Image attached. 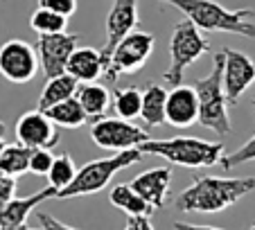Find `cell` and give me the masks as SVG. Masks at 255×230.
I'll use <instances>...</instances> for the list:
<instances>
[{"label": "cell", "instance_id": "obj_1", "mask_svg": "<svg viewBox=\"0 0 255 230\" xmlns=\"http://www.w3.org/2000/svg\"><path fill=\"white\" fill-rule=\"evenodd\" d=\"M255 190L253 176L219 178V176H199L190 187H185L176 197V208L181 212H222L235 206L240 199Z\"/></svg>", "mask_w": 255, "mask_h": 230}, {"label": "cell", "instance_id": "obj_2", "mask_svg": "<svg viewBox=\"0 0 255 230\" xmlns=\"http://www.w3.org/2000/svg\"><path fill=\"white\" fill-rule=\"evenodd\" d=\"M163 5L176 7L188 20L203 32H226L244 38H255V9H228L215 0H158Z\"/></svg>", "mask_w": 255, "mask_h": 230}, {"label": "cell", "instance_id": "obj_3", "mask_svg": "<svg viewBox=\"0 0 255 230\" xmlns=\"http://www.w3.org/2000/svg\"><path fill=\"white\" fill-rule=\"evenodd\" d=\"M140 151L160 156V158L169 160L172 165H181V167L190 169L212 167V165L222 163V158L226 156L222 142H210V140L201 138L147 140L144 144H140Z\"/></svg>", "mask_w": 255, "mask_h": 230}, {"label": "cell", "instance_id": "obj_4", "mask_svg": "<svg viewBox=\"0 0 255 230\" xmlns=\"http://www.w3.org/2000/svg\"><path fill=\"white\" fill-rule=\"evenodd\" d=\"M144 153L140 149H127V151H118L106 158H97L86 163L82 169H77V176L72 178V183L63 190H59L57 199H72V197H86V194H97L102 192L111 178L118 172L131 167V165L140 163Z\"/></svg>", "mask_w": 255, "mask_h": 230}, {"label": "cell", "instance_id": "obj_5", "mask_svg": "<svg viewBox=\"0 0 255 230\" xmlns=\"http://www.w3.org/2000/svg\"><path fill=\"white\" fill-rule=\"evenodd\" d=\"M215 66L210 75L194 84L199 95V124L215 131L217 135H228L233 131L228 117V100L224 93V52L215 54Z\"/></svg>", "mask_w": 255, "mask_h": 230}, {"label": "cell", "instance_id": "obj_6", "mask_svg": "<svg viewBox=\"0 0 255 230\" xmlns=\"http://www.w3.org/2000/svg\"><path fill=\"white\" fill-rule=\"evenodd\" d=\"M210 52V41L201 34V29L192 23V20H181L174 25L172 38H169V68L163 72V79L172 86H181L183 84L185 70Z\"/></svg>", "mask_w": 255, "mask_h": 230}, {"label": "cell", "instance_id": "obj_7", "mask_svg": "<svg viewBox=\"0 0 255 230\" xmlns=\"http://www.w3.org/2000/svg\"><path fill=\"white\" fill-rule=\"evenodd\" d=\"M154 45H156V38L151 32L133 29L131 34H127L120 41V45L116 48V52H113L109 68L104 70V79L106 82H118L120 75L138 72L147 63V59L151 57Z\"/></svg>", "mask_w": 255, "mask_h": 230}, {"label": "cell", "instance_id": "obj_8", "mask_svg": "<svg viewBox=\"0 0 255 230\" xmlns=\"http://www.w3.org/2000/svg\"><path fill=\"white\" fill-rule=\"evenodd\" d=\"M91 138L97 147L111 149V151H127V149H140V144H144L149 138L147 129L131 124V120H102L93 122L91 126Z\"/></svg>", "mask_w": 255, "mask_h": 230}, {"label": "cell", "instance_id": "obj_9", "mask_svg": "<svg viewBox=\"0 0 255 230\" xmlns=\"http://www.w3.org/2000/svg\"><path fill=\"white\" fill-rule=\"evenodd\" d=\"M39 52L32 43L11 38L0 45V75L11 84H27L39 72Z\"/></svg>", "mask_w": 255, "mask_h": 230}, {"label": "cell", "instance_id": "obj_10", "mask_svg": "<svg viewBox=\"0 0 255 230\" xmlns=\"http://www.w3.org/2000/svg\"><path fill=\"white\" fill-rule=\"evenodd\" d=\"M79 34L75 32H57V34H39L36 38V52L45 79L63 75L68 68V59L77 50Z\"/></svg>", "mask_w": 255, "mask_h": 230}, {"label": "cell", "instance_id": "obj_11", "mask_svg": "<svg viewBox=\"0 0 255 230\" xmlns=\"http://www.w3.org/2000/svg\"><path fill=\"white\" fill-rule=\"evenodd\" d=\"M135 27H138V0H113V7L106 16V43L100 48L106 68L120 41Z\"/></svg>", "mask_w": 255, "mask_h": 230}, {"label": "cell", "instance_id": "obj_12", "mask_svg": "<svg viewBox=\"0 0 255 230\" xmlns=\"http://www.w3.org/2000/svg\"><path fill=\"white\" fill-rule=\"evenodd\" d=\"M224 52V93L228 104H237L240 97L255 84V63L240 50L226 48Z\"/></svg>", "mask_w": 255, "mask_h": 230}, {"label": "cell", "instance_id": "obj_13", "mask_svg": "<svg viewBox=\"0 0 255 230\" xmlns=\"http://www.w3.org/2000/svg\"><path fill=\"white\" fill-rule=\"evenodd\" d=\"M16 140L29 149H52L59 144L57 124L41 109L27 111L16 122Z\"/></svg>", "mask_w": 255, "mask_h": 230}, {"label": "cell", "instance_id": "obj_14", "mask_svg": "<svg viewBox=\"0 0 255 230\" xmlns=\"http://www.w3.org/2000/svg\"><path fill=\"white\" fill-rule=\"evenodd\" d=\"M165 120L176 129H188L199 122V95L194 86H174L167 93Z\"/></svg>", "mask_w": 255, "mask_h": 230}, {"label": "cell", "instance_id": "obj_15", "mask_svg": "<svg viewBox=\"0 0 255 230\" xmlns=\"http://www.w3.org/2000/svg\"><path fill=\"white\" fill-rule=\"evenodd\" d=\"M57 197V187L48 185L43 190H39L36 194H29V197H23V199H11L7 206L0 208V228L2 230H18L25 226L27 217L32 215L34 208H39L43 201L48 199H54Z\"/></svg>", "mask_w": 255, "mask_h": 230}, {"label": "cell", "instance_id": "obj_16", "mask_svg": "<svg viewBox=\"0 0 255 230\" xmlns=\"http://www.w3.org/2000/svg\"><path fill=\"white\" fill-rule=\"evenodd\" d=\"M172 185V167H154L149 172H142L131 181V187L138 192L147 203L154 206V210L165 208Z\"/></svg>", "mask_w": 255, "mask_h": 230}, {"label": "cell", "instance_id": "obj_17", "mask_svg": "<svg viewBox=\"0 0 255 230\" xmlns=\"http://www.w3.org/2000/svg\"><path fill=\"white\" fill-rule=\"evenodd\" d=\"M104 59H102V50L95 48H77L68 59L66 72L72 75L79 84L97 82L100 77H104Z\"/></svg>", "mask_w": 255, "mask_h": 230}, {"label": "cell", "instance_id": "obj_18", "mask_svg": "<svg viewBox=\"0 0 255 230\" xmlns=\"http://www.w3.org/2000/svg\"><path fill=\"white\" fill-rule=\"evenodd\" d=\"M77 100L84 106V111H86L88 122H97L102 117H106V111L111 109L113 104V95L97 82L79 84Z\"/></svg>", "mask_w": 255, "mask_h": 230}, {"label": "cell", "instance_id": "obj_19", "mask_svg": "<svg viewBox=\"0 0 255 230\" xmlns=\"http://www.w3.org/2000/svg\"><path fill=\"white\" fill-rule=\"evenodd\" d=\"M77 91H79V82L72 75H68V72L57 75V77H50L48 82H45L43 91H41L39 109L41 111L52 109V106L59 104V102H66V100H70V97H75Z\"/></svg>", "mask_w": 255, "mask_h": 230}, {"label": "cell", "instance_id": "obj_20", "mask_svg": "<svg viewBox=\"0 0 255 230\" xmlns=\"http://www.w3.org/2000/svg\"><path fill=\"white\" fill-rule=\"evenodd\" d=\"M165 106H167V91L160 84L147 86V91L142 93V111H140V120L144 122V126H149V129L163 126L167 122Z\"/></svg>", "mask_w": 255, "mask_h": 230}, {"label": "cell", "instance_id": "obj_21", "mask_svg": "<svg viewBox=\"0 0 255 230\" xmlns=\"http://www.w3.org/2000/svg\"><path fill=\"white\" fill-rule=\"evenodd\" d=\"M109 199H111V203L118 208V210L127 212L129 217H138V215L151 217V212H154V206L144 201L138 192L131 187V183L129 185H127V183L116 185L111 190V194H109Z\"/></svg>", "mask_w": 255, "mask_h": 230}, {"label": "cell", "instance_id": "obj_22", "mask_svg": "<svg viewBox=\"0 0 255 230\" xmlns=\"http://www.w3.org/2000/svg\"><path fill=\"white\" fill-rule=\"evenodd\" d=\"M43 113H48L50 120L57 126H63V129H79V126H84L88 122V115L84 111V106L79 104L77 95L66 102H59L52 109L43 111Z\"/></svg>", "mask_w": 255, "mask_h": 230}, {"label": "cell", "instance_id": "obj_23", "mask_svg": "<svg viewBox=\"0 0 255 230\" xmlns=\"http://www.w3.org/2000/svg\"><path fill=\"white\" fill-rule=\"evenodd\" d=\"M111 109L118 113V117L122 120H133L140 117L142 111V93L135 86H120L113 91V104Z\"/></svg>", "mask_w": 255, "mask_h": 230}, {"label": "cell", "instance_id": "obj_24", "mask_svg": "<svg viewBox=\"0 0 255 230\" xmlns=\"http://www.w3.org/2000/svg\"><path fill=\"white\" fill-rule=\"evenodd\" d=\"M29 156H32V149L25 144H7L0 153V172L14 178L29 172Z\"/></svg>", "mask_w": 255, "mask_h": 230}, {"label": "cell", "instance_id": "obj_25", "mask_svg": "<svg viewBox=\"0 0 255 230\" xmlns=\"http://www.w3.org/2000/svg\"><path fill=\"white\" fill-rule=\"evenodd\" d=\"M29 27H32L36 34L66 32L68 18L61 16V14H57V11H52V9H43V7H39V9L32 14V18H29Z\"/></svg>", "mask_w": 255, "mask_h": 230}, {"label": "cell", "instance_id": "obj_26", "mask_svg": "<svg viewBox=\"0 0 255 230\" xmlns=\"http://www.w3.org/2000/svg\"><path fill=\"white\" fill-rule=\"evenodd\" d=\"M75 176H77V167H75V160H72L70 153H59V156H54V163L48 174V181L52 187H57V194H59V190L70 185Z\"/></svg>", "mask_w": 255, "mask_h": 230}, {"label": "cell", "instance_id": "obj_27", "mask_svg": "<svg viewBox=\"0 0 255 230\" xmlns=\"http://www.w3.org/2000/svg\"><path fill=\"white\" fill-rule=\"evenodd\" d=\"M253 160H255V135L251 140H246L237 151L226 153V156L222 158V167L224 169H233V167H240V165L253 163Z\"/></svg>", "mask_w": 255, "mask_h": 230}, {"label": "cell", "instance_id": "obj_28", "mask_svg": "<svg viewBox=\"0 0 255 230\" xmlns=\"http://www.w3.org/2000/svg\"><path fill=\"white\" fill-rule=\"evenodd\" d=\"M54 156L50 153V149H32V156H29V172L36 174V176H48L50 169H52Z\"/></svg>", "mask_w": 255, "mask_h": 230}, {"label": "cell", "instance_id": "obj_29", "mask_svg": "<svg viewBox=\"0 0 255 230\" xmlns=\"http://www.w3.org/2000/svg\"><path fill=\"white\" fill-rule=\"evenodd\" d=\"M39 7L43 9H52L57 14L70 18L75 11H77V0H39Z\"/></svg>", "mask_w": 255, "mask_h": 230}, {"label": "cell", "instance_id": "obj_30", "mask_svg": "<svg viewBox=\"0 0 255 230\" xmlns=\"http://www.w3.org/2000/svg\"><path fill=\"white\" fill-rule=\"evenodd\" d=\"M14 194H16V178L2 174V176H0V208L7 206V203L14 199Z\"/></svg>", "mask_w": 255, "mask_h": 230}, {"label": "cell", "instance_id": "obj_31", "mask_svg": "<svg viewBox=\"0 0 255 230\" xmlns=\"http://www.w3.org/2000/svg\"><path fill=\"white\" fill-rule=\"evenodd\" d=\"M39 221H41V228L43 230H79V228H72V226L54 219V217L48 215V212H39Z\"/></svg>", "mask_w": 255, "mask_h": 230}, {"label": "cell", "instance_id": "obj_32", "mask_svg": "<svg viewBox=\"0 0 255 230\" xmlns=\"http://www.w3.org/2000/svg\"><path fill=\"white\" fill-rule=\"evenodd\" d=\"M122 230H154V226H151L149 217L138 215V217H129V221H127V226Z\"/></svg>", "mask_w": 255, "mask_h": 230}, {"label": "cell", "instance_id": "obj_33", "mask_svg": "<svg viewBox=\"0 0 255 230\" xmlns=\"http://www.w3.org/2000/svg\"><path fill=\"white\" fill-rule=\"evenodd\" d=\"M174 230H222V228H212V226H194V224H181L176 221Z\"/></svg>", "mask_w": 255, "mask_h": 230}, {"label": "cell", "instance_id": "obj_34", "mask_svg": "<svg viewBox=\"0 0 255 230\" xmlns=\"http://www.w3.org/2000/svg\"><path fill=\"white\" fill-rule=\"evenodd\" d=\"M5 131H7V126L2 124V122H0V138H2V135H5Z\"/></svg>", "mask_w": 255, "mask_h": 230}, {"label": "cell", "instance_id": "obj_35", "mask_svg": "<svg viewBox=\"0 0 255 230\" xmlns=\"http://www.w3.org/2000/svg\"><path fill=\"white\" fill-rule=\"evenodd\" d=\"M5 147H7V144H5V140L0 138V153H2V149H5Z\"/></svg>", "mask_w": 255, "mask_h": 230}, {"label": "cell", "instance_id": "obj_36", "mask_svg": "<svg viewBox=\"0 0 255 230\" xmlns=\"http://www.w3.org/2000/svg\"><path fill=\"white\" fill-rule=\"evenodd\" d=\"M18 230H36V228H25V226H23V228H18ZM41 230H43V228H41Z\"/></svg>", "mask_w": 255, "mask_h": 230}, {"label": "cell", "instance_id": "obj_37", "mask_svg": "<svg viewBox=\"0 0 255 230\" xmlns=\"http://www.w3.org/2000/svg\"><path fill=\"white\" fill-rule=\"evenodd\" d=\"M251 230H255V226H251Z\"/></svg>", "mask_w": 255, "mask_h": 230}, {"label": "cell", "instance_id": "obj_38", "mask_svg": "<svg viewBox=\"0 0 255 230\" xmlns=\"http://www.w3.org/2000/svg\"><path fill=\"white\" fill-rule=\"evenodd\" d=\"M253 106H255V100H253Z\"/></svg>", "mask_w": 255, "mask_h": 230}, {"label": "cell", "instance_id": "obj_39", "mask_svg": "<svg viewBox=\"0 0 255 230\" xmlns=\"http://www.w3.org/2000/svg\"><path fill=\"white\" fill-rule=\"evenodd\" d=\"M0 176H2V172H0Z\"/></svg>", "mask_w": 255, "mask_h": 230}, {"label": "cell", "instance_id": "obj_40", "mask_svg": "<svg viewBox=\"0 0 255 230\" xmlns=\"http://www.w3.org/2000/svg\"><path fill=\"white\" fill-rule=\"evenodd\" d=\"M0 230H2V228H0Z\"/></svg>", "mask_w": 255, "mask_h": 230}]
</instances>
